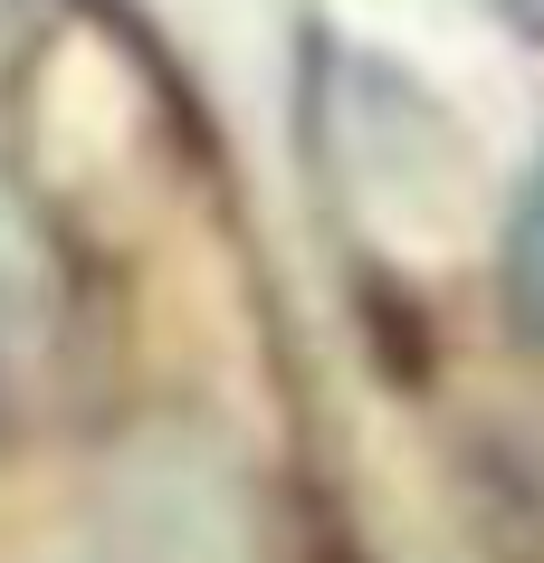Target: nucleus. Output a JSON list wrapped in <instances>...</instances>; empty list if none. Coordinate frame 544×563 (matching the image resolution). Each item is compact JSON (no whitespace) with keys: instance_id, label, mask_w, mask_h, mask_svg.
<instances>
[{"instance_id":"f257e3e1","label":"nucleus","mask_w":544,"mask_h":563,"mask_svg":"<svg viewBox=\"0 0 544 563\" xmlns=\"http://www.w3.org/2000/svg\"><path fill=\"white\" fill-rule=\"evenodd\" d=\"M497 306H507V334L525 354H544V153L525 191L507 210V239H497Z\"/></svg>"}]
</instances>
